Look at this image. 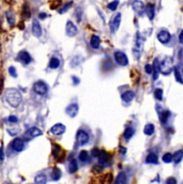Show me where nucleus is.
Here are the masks:
<instances>
[{
    "instance_id": "obj_1",
    "label": "nucleus",
    "mask_w": 183,
    "mask_h": 184,
    "mask_svg": "<svg viewBox=\"0 0 183 184\" xmlns=\"http://www.w3.org/2000/svg\"><path fill=\"white\" fill-rule=\"evenodd\" d=\"M5 99L7 103L13 107L19 106L22 102V94L16 89H8L5 92Z\"/></svg>"
},
{
    "instance_id": "obj_2",
    "label": "nucleus",
    "mask_w": 183,
    "mask_h": 184,
    "mask_svg": "<svg viewBox=\"0 0 183 184\" xmlns=\"http://www.w3.org/2000/svg\"><path fill=\"white\" fill-rule=\"evenodd\" d=\"M172 69H174L172 58L170 56L165 57L160 64V73L164 75H168L172 72Z\"/></svg>"
},
{
    "instance_id": "obj_3",
    "label": "nucleus",
    "mask_w": 183,
    "mask_h": 184,
    "mask_svg": "<svg viewBox=\"0 0 183 184\" xmlns=\"http://www.w3.org/2000/svg\"><path fill=\"white\" fill-rule=\"evenodd\" d=\"M33 90L35 91V93H37L38 95H45L48 92V85L42 81V80H39L37 82L34 83L33 85Z\"/></svg>"
},
{
    "instance_id": "obj_4",
    "label": "nucleus",
    "mask_w": 183,
    "mask_h": 184,
    "mask_svg": "<svg viewBox=\"0 0 183 184\" xmlns=\"http://www.w3.org/2000/svg\"><path fill=\"white\" fill-rule=\"evenodd\" d=\"M113 57H114L115 62L121 66H126L129 64L128 57L123 52H120V51L115 52L113 54Z\"/></svg>"
},
{
    "instance_id": "obj_5",
    "label": "nucleus",
    "mask_w": 183,
    "mask_h": 184,
    "mask_svg": "<svg viewBox=\"0 0 183 184\" xmlns=\"http://www.w3.org/2000/svg\"><path fill=\"white\" fill-rule=\"evenodd\" d=\"M142 49H143V39L140 37V35L138 33L136 41H135V45H134V49H133V54L137 58H139Z\"/></svg>"
},
{
    "instance_id": "obj_6",
    "label": "nucleus",
    "mask_w": 183,
    "mask_h": 184,
    "mask_svg": "<svg viewBox=\"0 0 183 184\" xmlns=\"http://www.w3.org/2000/svg\"><path fill=\"white\" fill-rule=\"evenodd\" d=\"M76 139H77V142L79 146H84L89 141V135L87 132H85L83 130H79L77 132Z\"/></svg>"
},
{
    "instance_id": "obj_7",
    "label": "nucleus",
    "mask_w": 183,
    "mask_h": 184,
    "mask_svg": "<svg viewBox=\"0 0 183 184\" xmlns=\"http://www.w3.org/2000/svg\"><path fill=\"white\" fill-rule=\"evenodd\" d=\"M121 20H122V14L120 13H118L111 21L110 23V30L113 33L116 32L120 27V24H121Z\"/></svg>"
},
{
    "instance_id": "obj_8",
    "label": "nucleus",
    "mask_w": 183,
    "mask_h": 184,
    "mask_svg": "<svg viewBox=\"0 0 183 184\" xmlns=\"http://www.w3.org/2000/svg\"><path fill=\"white\" fill-rule=\"evenodd\" d=\"M132 8L133 10L138 14V15H142L144 14V12L146 11V6L145 4L140 1V0H135L132 3Z\"/></svg>"
},
{
    "instance_id": "obj_9",
    "label": "nucleus",
    "mask_w": 183,
    "mask_h": 184,
    "mask_svg": "<svg viewBox=\"0 0 183 184\" xmlns=\"http://www.w3.org/2000/svg\"><path fill=\"white\" fill-rule=\"evenodd\" d=\"M11 147H12V148H13L14 151H16V152H21V151H23V148H24V141H23V139H21V138H16V139H14L12 141Z\"/></svg>"
},
{
    "instance_id": "obj_10",
    "label": "nucleus",
    "mask_w": 183,
    "mask_h": 184,
    "mask_svg": "<svg viewBox=\"0 0 183 184\" xmlns=\"http://www.w3.org/2000/svg\"><path fill=\"white\" fill-rule=\"evenodd\" d=\"M66 34L69 37H74L77 35L78 33V28L76 25L72 22V21H68L66 23Z\"/></svg>"
},
{
    "instance_id": "obj_11",
    "label": "nucleus",
    "mask_w": 183,
    "mask_h": 184,
    "mask_svg": "<svg viewBox=\"0 0 183 184\" xmlns=\"http://www.w3.org/2000/svg\"><path fill=\"white\" fill-rule=\"evenodd\" d=\"M157 39L162 44H167L171 39V34L167 30H161L157 35Z\"/></svg>"
},
{
    "instance_id": "obj_12",
    "label": "nucleus",
    "mask_w": 183,
    "mask_h": 184,
    "mask_svg": "<svg viewBox=\"0 0 183 184\" xmlns=\"http://www.w3.org/2000/svg\"><path fill=\"white\" fill-rule=\"evenodd\" d=\"M32 34L37 38H40L42 35V29L38 20H33L32 22Z\"/></svg>"
},
{
    "instance_id": "obj_13",
    "label": "nucleus",
    "mask_w": 183,
    "mask_h": 184,
    "mask_svg": "<svg viewBox=\"0 0 183 184\" xmlns=\"http://www.w3.org/2000/svg\"><path fill=\"white\" fill-rule=\"evenodd\" d=\"M65 112L66 114L70 116V117H75L77 114H78L79 112V106L77 104H72V105H69L66 109H65Z\"/></svg>"
},
{
    "instance_id": "obj_14",
    "label": "nucleus",
    "mask_w": 183,
    "mask_h": 184,
    "mask_svg": "<svg viewBox=\"0 0 183 184\" xmlns=\"http://www.w3.org/2000/svg\"><path fill=\"white\" fill-rule=\"evenodd\" d=\"M64 132H65V126L63 125L62 123H56L50 129V132L56 136L62 135L63 133H64Z\"/></svg>"
},
{
    "instance_id": "obj_15",
    "label": "nucleus",
    "mask_w": 183,
    "mask_h": 184,
    "mask_svg": "<svg viewBox=\"0 0 183 184\" xmlns=\"http://www.w3.org/2000/svg\"><path fill=\"white\" fill-rule=\"evenodd\" d=\"M98 161H99V164L103 166L105 165H108L109 162H110V157L107 154V152H105L104 150H100V153L98 155Z\"/></svg>"
},
{
    "instance_id": "obj_16",
    "label": "nucleus",
    "mask_w": 183,
    "mask_h": 184,
    "mask_svg": "<svg viewBox=\"0 0 183 184\" xmlns=\"http://www.w3.org/2000/svg\"><path fill=\"white\" fill-rule=\"evenodd\" d=\"M17 58L19 61H21L24 64H29L31 62V57H30L29 54L26 51H21L18 54Z\"/></svg>"
},
{
    "instance_id": "obj_17",
    "label": "nucleus",
    "mask_w": 183,
    "mask_h": 184,
    "mask_svg": "<svg viewBox=\"0 0 183 184\" xmlns=\"http://www.w3.org/2000/svg\"><path fill=\"white\" fill-rule=\"evenodd\" d=\"M134 92L133 91H131V90H127V91H125V92H123V94H122V96H121V98H122V99L124 101V102H126V103H129V102H131V100L134 98Z\"/></svg>"
},
{
    "instance_id": "obj_18",
    "label": "nucleus",
    "mask_w": 183,
    "mask_h": 184,
    "mask_svg": "<svg viewBox=\"0 0 183 184\" xmlns=\"http://www.w3.org/2000/svg\"><path fill=\"white\" fill-rule=\"evenodd\" d=\"M146 13L149 18V20H153L155 17V13H156V6L152 4H149L146 7Z\"/></svg>"
},
{
    "instance_id": "obj_19",
    "label": "nucleus",
    "mask_w": 183,
    "mask_h": 184,
    "mask_svg": "<svg viewBox=\"0 0 183 184\" xmlns=\"http://www.w3.org/2000/svg\"><path fill=\"white\" fill-rule=\"evenodd\" d=\"M89 43H90L91 48H93L95 49H98L99 48V46H100V39H99V37L97 36V35H92L91 38H90Z\"/></svg>"
},
{
    "instance_id": "obj_20",
    "label": "nucleus",
    "mask_w": 183,
    "mask_h": 184,
    "mask_svg": "<svg viewBox=\"0 0 183 184\" xmlns=\"http://www.w3.org/2000/svg\"><path fill=\"white\" fill-rule=\"evenodd\" d=\"M53 155H54V157L57 158V159L61 158L63 156H64L63 150H62V148H60L59 145L54 144V145L53 146Z\"/></svg>"
},
{
    "instance_id": "obj_21",
    "label": "nucleus",
    "mask_w": 183,
    "mask_h": 184,
    "mask_svg": "<svg viewBox=\"0 0 183 184\" xmlns=\"http://www.w3.org/2000/svg\"><path fill=\"white\" fill-rule=\"evenodd\" d=\"M27 134H29L31 138H36V137L42 135V132H41V130H39L37 127H31L30 129L28 130Z\"/></svg>"
},
{
    "instance_id": "obj_22",
    "label": "nucleus",
    "mask_w": 183,
    "mask_h": 184,
    "mask_svg": "<svg viewBox=\"0 0 183 184\" xmlns=\"http://www.w3.org/2000/svg\"><path fill=\"white\" fill-rule=\"evenodd\" d=\"M68 170L70 173H75L78 171V164L75 159H72L69 163Z\"/></svg>"
},
{
    "instance_id": "obj_23",
    "label": "nucleus",
    "mask_w": 183,
    "mask_h": 184,
    "mask_svg": "<svg viewBox=\"0 0 183 184\" xmlns=\"http://www.w3.org/2000/svg\"><path fill=\"white\" fill-rule=\"evenodd\" d=\"M47 181V176L43 173H39L35 177V184H46Z\"/></svg>"
},
{
    "instance_id": "obj_24",
    "label": "nucleus",
    "mask_w": 183,
    "mask_h": 184,
    "mask_svg": "<svg viewBox=\"0 0 183 184\" xmlns=\"http://www.w3.org/2000/svg\"><path fill=\"white\" fill-rule=\"evenodd\" d=\"M146 162L148 164H157L158 163V157L156 153H150L147 155L146 158Z\"/></svg>"
},
{
    "instance_id": "obj_25",
    "label": "nucleus",
    "mask_w": 183,
    "mask_h": 184,
    "mask_svg": "<svg viewBox=\"0 0 183 184\" xmlns=\"http://www.w3.org/2000/svg\"><path fill=\"white\" fill-rule=\"evenodd\" d=\"M170 115H171V113L169 111H167V110L162 112V114H160V119H161V122H162L163 124H165L168 122Z\"/></svg>"
},
{
    "instance_id": "obj_26",
    "label": "nucleus",
    "mask_w": 183,
    "mask_h": 184,
    "mask_svg": "<svg viewBox=\"0 0 183 184\" xmlns=\"http://www.w3.org/2000/svg\"><path fill=\"white\" fill-rule=\"evenodd\" d=\"M154 132H155V126H154V124L148 123V124H147V125L145 126V128H144V133H145L146 135L151 136V135L154 134Z\"/></svg>"
},
{
    "instance_id": "obj_27",
    "label": "nucleus",
    "mask_w": 183,
    "mask_h": 184,
    "mask_svg": "<svg viewBox=\"0 0 183 184\" xmlns=\"http://www.w3.org/2000/svg\"><path fill=\"white\" fill-rule=\"evenodd\" d=\"M134 133H135L134 129L132 127H128V128L125 129V131L123 132V137L126 139V140H129L130 139H131L133 137Z\"/></svg>"
},
{
    "instance_id": "obj_28",
    "label": "nucleus",
    "mask_w": 183,
    "mask_h": 184,
    "mask_svg": "<svg viewBox=\"0 0 183 184\" xmlns=\"http://www.w3.org/2000/svg\"><path fill=\"white\" fill-rule=\"evenodd\" d=\"M60 66V60L57 57H52L49 61V68L57 69Z\"/></svg>"
},
{
    "instance_id": "obj_29",
    "label": "nucleus",
    "mask_w": 183,
    "mask_h": 184,
    "mask_svg": "<svg viewBox=\"0 0 183 184\" xmlns=\"http://www.w3.org/2000/svg\"><path fill=\"white\" fill-rule=\"evenodd\" d=\"M62 176V173H61V170L54 167V170L52 172V174H51V177H52L53 181H58Z\"/></svg>"
},
{
    "instance_id": "obj_30",
    "label": "nucleus",
    "mask_w": 183,
    "mask_h": 184,
    "mask_svg": "<svg viewBox=\"0 0 183 184\" xmlns=\"http://www.w3.org/2000/svg\"><path fill=\"white\" fill-rule=\"evenodd\" d=\"M153 67H154V80H157L159 76V73H160V64L158 62V59H155Z\"/></svg>"
},
{
    "instance_id": "obj_31",
    "label": "nucleus",
    "mask_w": 183,
    "mask_h": 184,
    "mask_svg": "<svg viewBox=\"0 0 183 184\" xmlns=\"http://www.w3.org/2000/svg\"><path fill=\"white\" fill-rule=\"evenodd\" d=\"M182 158L183 150H178V151H176V152L174 153V155H173V161H174L176 164L180 163V162L182 160Z\"/></svg>"
},
{
    "instance_id": "obj_32",
    "label": "nucleus",
    "mask_w": 183,
    "mask_h": 184,
    "mask_svg": "<svg viewBox=\"0 0 183 184\" xmlns=\"http://www.w3.org/2000/svg\"><path fill=\"white\" fill-rule=\"evenodd\" d=\"M125 181H126V176L123 173H122L117 176V178L114 182V184H123L125 182Z\"/></svg>"
},
{
    "instance_id": "obj_33",
    "label": "nucleus",
    "mask_w": 183,
    "mask_h": 184,
    "mask_svg": "<svg viewBox=\"0 0 183 184\" xmlns=\"http://www.w3.org/2000/svg\"><path fill=\"white\" fill-rule=\"evenodd\" d=\"M79 159L81 162H87L88 160V153L86 150H82L80 151L79 155Z\"/></svg>"
},
{
    "instance_id": "obj_34",
    "label": "nucleus",
    "mask_w": 183,
    "mask_h": 184,
    "mask_svg": "<svg viewBox=\"0 0 183 184\" xmlns=\"http://www.w3.org/2000/svg\"><path fill=\"white\" fill-rule=\"evenodd\" d=\"M118 5H119V0H113V2H111V3L108 4L107 7H108V9L111 10V11H115V10L117 9Z\"/></svg>"
},
{
    "instance_id": "obj_35",
    "label": "nucleus",
    "mask_w": 183,
    "mask_h": 184,
    "mask_svg": "<svg viewBox=\"0 0 183 184\" xmlns=\"http://www.w3.org/2000/svg\"><path fill=\"white\" fill-rule=\"evenodd\" d=\"M174 75H175L176 80H177L179 83L183 84L182 76H181V73H180V71H179V69H178L177 67H174Z\"/></svg>"
},
{
    "instance_id": "obj_36",
    "label": "nucleus",
    "mask_w": 183,
    "mask_h": 184,
    "mask_svg": "<svg viewBox=\"0 0 183 184\" xmlns=\"http://www.w3.org/2000/svg\"><path fill=\"white\" fill-rule=\"evenodd\" d=\"M162 159H163V161L164 163L169 164V163H171V162L173 161V156H172L171 153H165V154L163 156Z\"/></svg>"
},
{
    "instance_id": "obj_37",
    "label": "nucleus",
    "mask_w": 183,
    "mask_h": 184,
    "mask_svg": "<svg viewBox=\"0 0 183 184\" xmlns=\"http://www.w3.org/2000/svg\"><path fill=\"white\" fill-rule=\"evenodd\" d=\"M163 89H159V88L154 91V96H155V98H157V100H162L163 99Z\"/></svg>"
},
{
    "instance_id": "obj_38",
    "label": "nucleus",
    "mask_w": 183,
    "mask_h": 184,
    "mask_svg": "<svg viewBox=\"0 0 183 184\" xmlns=\"http://www.w3.org/2000/svg\"><path fill=\"white\" fill-rule=\"evenodd\" d=\"M72 5H73V2H68L67 4H65V5H64V7L59 11V13H60V14H64L65 12H67V11L72 7Z\"/></svg>"
},
{
    "instance_id": "obj_39",
    "label": "nucleus",
    "mask_w": 183,
    "mask_h": 184,
    "mask_svg": "<svg viewBox=\"0 0 183 184\" xmlns=\"http://www.w3.org/2000/svg\"><path fill=\"white\" fill-rule=\"evenodd\" d=\"M6 17H7L8 23H9L10 24H14V14H13L11 12H7Z\"/></svg>"
},
{
    "instance_id": "obj_40",
    "label": "nucleus",
    "mask_w": 183,
    "mask_h": 184,
    "mask_svg": "<svg viewBox=\"0 0 183 184\" xmlns=\"http://www.w3.org/2000/svg\"><path fill=\"white\" fill-rule=\"evenodd\" d=\"M145 71H146V73H147V74H152V73H154V67H153V65H152V64H146V66H145Z\"/></svg>"
},
{
    "instance_id": "obj_41",
    "label": "nucleus",
    "mask_w": 183,
    "mask_h": 184,
    "mask_svg": "<svg viewBox=\"0 0 183 184\" xmlns=\"http://www.w3.org/2000/svg\"><path fill=\"white\" fill-rule=\"evenodd\" d=\"M9 73H10L13 77H16V76H17L16 70H15V68L13 67V66H11V67L9 68Z\"/></svg>"
},
{
    "instance_id": "obj_42",
    "label": "nucleus",
    "mask_w": 183,
    "mask_h": 184,
    "mask_svg": "<svg viewBox=\"0 0 183 184\" xmlns=\"http://www.w3.org/2000/svg\"><path fill=\"white\" fill-rule=\"evenodd\" d=\"M166 184H177V181L174 177H169L166 180Z\"/></svg>"
},
{
    "instance_id": "obj_43",
    "label": "nucleus",
    "mask_w": 183,
    "mask_h": 184,
    "mask_svg": "<svg viewBox=\"0 0 183 184\" xmlns=\"http://www.w3.org/2000/svg\"><path fill=\"white\" fill-rule=\"evenodd\" d=\"M9 122L11 123H17L18 122V118L14 115H11L9 116Z\"/></svg>"
},
{
    "instance_id": "obj_44",
    "label": "nucleus",
    "mask_w": 183,
    "mask_h": 184,
    "mask_svg": "<svg viewBox=\"0 0 183 184\" xmlns=\"http://www.w3.org/2000/svg\"><path fill=\"white\" fill-rule=\"evenodd\" d=\"M99 153H100V150L98 149V148H94V149L92 150V155H93L94 157H98Z\"/></svg>"
},
{
    "instance_id": "obj_45",
    "label": "nucleus",
    "mask_w": 183,
    "mask_h": 184,
    "mask_svg": "<svg viewBox=\"0 0 183 184\" xmlns=\"http://www.w3.org/2000/svg\"><path fill=\"white\" fill-rule=\"evenodd\" d=\"M4 158H5L4 148H3V147H1V148H0V160H1V161H3V160H4Z\"/></svg>"
},
{
    "instance_id": "obj_46",
    "label": "nucleus",
    "mask_w": 183,
    "mask_h": 184,
    "mask_svg": "<svg viewBox=\"0 0 183 184\" xmlns=\"http://www.w3.org/2000/svg\"><path fill=\"white\" fill-rule=\"evenodd\" d=\"M47 16H48V15H47V14H46V13H40V14H39V19H42V20L46 19V17H47Z\"/></svg>"
},
{
    "instance_id": "obj_47",
    "label": "nucleus",
    "mask_w": 183,
    "mask_h": 184,
    "mask_svg": "<svg viewBox=\"0 0 183 184\" xmlns=\"http://www.w3.org/2000/svg\"><path fill=\"white\" fill-rule=\"evenodd\" d=\"M72 79H73V84H79V78H77V77H75V76H73L72 77Z\"/></svg>"
},
{
    "instance_id": "obj_48",
    "label": "nucleus",
    "mask_w": 183,
    "mask_h": 184,
    "mask_svg": "<svg viewBox=\"0 0 183 184\" xmlns=\"http://www.w3.org/2000/svg\"><path fill=\"white\" fill-rule=\"evenodd\" d=\"M179 41L181 43H183V30H181V32L180 33V36H179Z\"/></svg>"
},
{
    "instance_id": "obj_49",
    "label": "nucleus",
    "mask_w": 183,
    "mask_h": 184,
    "mask_svg": "<svg viewBox=\"0 0 183 184\" xmlns=\"http://www.w3.org/2000/svg\"><path fill=\"white\" fill-rule=\"evenodd\" d=\"M182 73H183V69H182Z\"/></svg>"
}]
</instances>
